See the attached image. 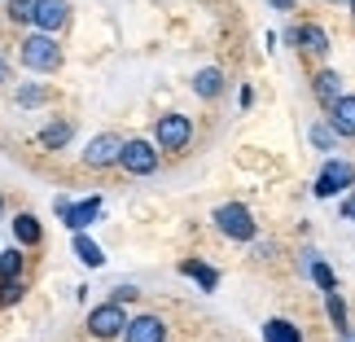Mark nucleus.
<instances>
[{"mask_svg": "<svg viewBox=\"0 0 355 342\" xmlns=\"http://www.w3.org/2000/svg\"><path fill=\"white\" fill-rule=\"evenodd\" d=\"M22 66H26V71H40V75H53V71H58V66H62V49H58V40H53V35H26L22 40Z\"/></svg>", "mask_w": 355, "mask_h": 342, "instance_id": "f257e3e1", "label": "nucleus"}, {"mask_svg": "<svg viewBox=\"0 0 355 342\" xmlns=\"http://www.w3.org/2000/svg\"><path fill=\"white\" fill-rule=\"evenodd\" d=\"M215 228L224 232V237L233 241H250L254 237V215L241 207V202H224L220 211H215Z\"/></svg>", "mask_w": 355, "mask_h": 342, "instance_id": "f03ea898", "label": "nucleus"}, {"mask_svg": "<svg viewBox=\"0 0 355 342\" xmlns=\"http://www.w3.org/2000/svg\"><path fill=\"white\" fill-rule=\"evenodd\" d=\"M351 185H355V167L347 158H329L320 167V176H316V198H334V194H343Z\"/></svg>", "mask_w": 355, "mask_h": 342, "instance_id": "7ed1b4c3", "label": "nucleus"}, {"mask_svg": "<svg viewBox=\"0 0 355 342\" xmlns=\"http://www.w3.org/2000/svg\"><path fill=\"white\" fill-rule=\"evenodd\" d=\"M128 316H123V303H101L88 311V330L92 338H114V334H128Z\"/></svg>", "mask_w": 355, "mask_h": 342, "instance_id": "20e7f679", "label": "nucleus"}, {"mask_svg": "<svg viewBox=\"0 0 355 342\" xmlns=\"http://www.w3.org/2000/svg\"><path fill=\"white\" fill-rule=\"evenodd\" d=\"M123 136H114V132H101L97 141H88V167H114V162H123Z\"/></svg>", "mask_w": 355, "mask_h": 342, "instance_id": "39448f33", "label": "nucleus"}, {"mask_svg": "<svg viewBox=\"0 0 355 342\" xmlns=\"http://www.w3.org/2000/svg\"><path fill=\"white\" fill-rule=\"evenodd\" d=\"M158 145L162 149H184L189 145V136H193V119H184V114H167V119H158Z\"/></svg>", "mask_w": 355, "mask_h": 342, "instance_id": "423d86ee", "label": "nucleus"}, {"mask_svg": "<svg viewBox=\"0 0 355 342\" xmlns=\"http://www.w3.org/2000/svg\"><path fill=\"white\" fill-rule=\"evenodd\" d=\"M97 211H101V198H84V202H66V198H58V215L71 224V232H84L92 220H97Z\"/></svg>", "mask_w": 355, "mask_h": 342, "instance_id": "0eeeda50", "label": "nucleus"}, {"mask_svg": "<svg viewBox=\"0 0 355 342\" xmlns=\"http://www.w3.org/2000/svg\"><path fill=\"white\" fill-rule=\"evenodd\" d=\"M66 18H71V5L66 0H35V26H40V35H53V31H62Z\"/></svg>", "mask_w": 355, "mask_h": 342, "instance_id": "6e6552de", "label": "nucleus"}, {"mask_svg": "<svg viewBox=\"0 0 355 342\" xmlns=\"http://www.w3.org/2000/svg\"><path fill=\"white\" fill-rule=\"evenodd\" d=\"M123 167H128L132 176H149V171H158V154H154V145H149V141H128V145H123Z\"/></svg>", "mask_w": 355, "mask_h": 342, "instance_id": "1a4fd4ad", "label": "nucleus"}, {"mask_svg": "<svg viewBox=\"0 0 355 342\" xmlns=\"http://www.w3.org/2000/svg\"><path fill=\"white\" fill-rule=\"evenodd\" d=\"M123 342H167V325L158 316H136L128 325V334H123Z\"/></svg>", "mask_w": 355, "mask_h": 342, "instance_id": "9d476101", "label": "nucleus"}, {"mask_svg": "<svg viewBox=\"0 0 355 342\" xmlns=\"http://www.w3.org/2000/svg\"><path fill=\"white\" fill-rule=\"evenodd\" d=\"M285 40L307 53H329V35L320 31V26H294V31H285Z\"/></svg>", "mask_w": 355, "mask_h": 342, "instance_id": "9b49d317", "label": "nucleus"}, {"mask_svg": "<svg viewBox=\"0 0 355 342\" xmlns=\"http://www.w3.org/2000/svg\"><path fill=\"white\" fill-rule=\"evenodd\" d=\"M316 97L334 110V105L347 97V92H343V75H338V71H320V75H316Z\"/></svg>", "mask_w": 355, "mask_h": 342, "instance_id": "f8f14e48", "label": "nucleus"}, {"mask_svg": "<svg viewBox=\"0 0 355 342\" xmlns=\"http://www.w3.org/2000/svg\"><path fill=\"white\" fill-rule=\"evenodd\" d=\"M263 342H303V330L290 325V320H281V316H272L263 325Z\"/></svg>", "mask_w": 355, "mask_h": 342, "instance_id": "ddd939ff", "label": "nucleus"}, {"mask_svg": "<svg viewBox=\"0 0 355 342\" xmlns=\"http://www.w3.org/2000/svg\"><path fill=\"white\" fill-rule=\"evenodd\" d=\"M180 272H184V277H193L198 285H202V290H215V285H220V272H215V268H207V264H198V259H184V264H180Z\"/></svg>", "mask_w": 355, "mask_h": 342, "instance_id": "4468645a", "label": "nucleus"}, {"mask_svg": "<svg viewBox=\"0 0 355 342\" xmlns=\"http://www.w3.org/2000/svg\"><path fill=\"white\" fill-rule=\"evenodd\" d=\"M334 132L338 136H355V97H343L334 105Z\"/></svg>", "mask_w": 355, "mask_h": 342, "instance_id": "2eb2a0df", "label": "nucleus"}, {"mask_svg": "<svg viewBox=\"0 0 355 342\" xmlns=\"http://www.w3.org/2000/svg\"><path fill=\"white\" fill-rule=\"evenodd\" d=\"M220 88H224V75L215 71V66H207V71L193 75V92H198V97H220Z\"/></svg>", "mask_w": 355, "mask_h": 342, "instance_id": "dca6fc26", "label": "nucleus"}, {"mask_svg": "<svg viewBox=\"0 0 355 342\" xmlns=\"http://www.w3.org/2000/svg\"><path fill=\"white\" fill-rule=\"evenodd\" d=\"M307 272H311V281L320 285L324 294H334L338 290V281H334V268L324 264V259H316V255H307Z\"/></svg>", "mask_w": 355, "mask_h": 342, "instance_id": "f3484780", "label": "nucleus"}, {"mask_svg": "<svg viewBox=\"0 0 355 342\" xmlns=\"http://www.w3.org/2000/svg\"><path fill=\"white\" fill-rule=\"evenodd\" d=\"M13 237H18L22 246H40V237H44V232H40V220H35V215H18V220H13Z\"/></svg>", "mask_w": 355, "mask_h": 342, "instance_id": "a211bd4d", "label": "nucleus"}, {"mask_svg": "<svg viewBox=\"0 0 355 342\" xmlns=\"http://www.w3.org/2000/svg\"><path fill=\"white\" fill-rule=\"evenodd\" d=\"M75 255H79V264H88V268H101V264H105L101 246H97V241H88L84 232H75Z\"/></svg>", "mask_w": 355, "mask_h": 342, "instance_id": "6ab92c4d", "label": "nucleus"}, {"mask_svg": "<svg viewBox=\"0 0 355 342\" xmlns=\"http://www.w3.org/2000/svg\"><path fill=\"white\" fill-rule=\"evenodd\" d=\"M71 132H75V128H71L66 119H62V123H49V128L40 132V145H44V149H62L66 141H71Z\"/></svg>", "mask_w": 355, "mask_h": 342, "instance_id": "aec40b11", "label": "nucleus"}, {"mask_svg": "<svg viewBox=\"0 0 355 342\" xmlns=\"http://www.w3.org/2000/svg\"><path fill=\"white\" fill-rule=\"evenodd\" d=\"M22 272V250L13 246V250H0V281H18Z\"/></svg>", "mask_w": 355, "mask_h": 342, "instance_id": "412c9836", "label": "nucleus"}, {"mask_svg": "<svg viewBox=\"0 0 355 342\" xmlns=\"http://www.w3.org/2000/svg\"><path fill=\"white\" fill-rule=\"evenodd\" d=\"M324 311H329V320L338 325V334H343V330H351V325H347V303H343V294H324Z\"/></svg>", "mask_w": 355, "mask_h": 342, "instance_id": "4be33fe9", "label": "nucleus"}, {"mask_svg": "<svg viewBox=\"0 0 355 342\" xmlns=\"http://www.w3.org/2000/svg\"><path fill=\"white\" fill-rule=\"evenodd\" d=\"M334 141H338L334 123H316V128H311V145H320V149H334Z\"/></svg>", "mask_w": 355, "mask_h": 342, "instance_id": "5701e85b", "label": "nucleus"}, {"mask_svg": "<svg viewBox=\"0 0 355 342\" xmlns=\"http://www.w3.org/2000/svg\"><path fill=\"white\" fill-rule=\"evenodd\" d=\"M9 18L13 22H31L35 18V0H13V5H9Z\"/></svg>", "mask_w": 355, "mask_h": 342, "instance_id": "b1692460", "label": "nucleus"}, {"mask_svg": "<svg viewBox=\"0 0 355 342\" xmlns=\"http://www.w3.org/2000/svg\"><path fill=\"white\" fill-rule=\"evenodd\" d=\"M18 298H22V281H0V307L18 303Z\"/></svg>", "mask_w": 355, "mask_h": 342, "instance_id": "393cba45", "label": "nucleus"}, {"mask_svg": "<svg viewBox=\"0 0 355 342\" xmlns=\"http://www.w3.org/2000/svg\"><path fill=\"white\" fill-rule=\"evenodd\" d=\"M44 97H49L44 88H22V92H18V105H40Z\"/></svg>", "mask_w": 355, "mask_h": 342, "instance_id": "a878e982", "label": "nucleus"}, {"mask_svg": "<svg viewBox=\"0 0 355 342\" xmlns=\"http://www.w3.org/2000/svg\"><path fill=\"white\" fill-rule=\"evenodd\" d=\"M128 298H136V285H119V290H114V303H128Z\"/></svg>", "mask_w": 355, "mask_h": 342, "instance_id": "bb28decb", "label": "nucleus"}, {"mask_svg": "<svg viewBox=\"0 0 355 342\" xmlns=\"http://www.w3.org/2000/svg\"><path fill=\"white\" fill-rule=\"evenodd\" d=\"M343 215H347V220H355V198H347V202H343Z\"/></svg>", "mask_w": 355, "mask_h": 342, "instance_id": "cd10ccee", "label": "nucleus"}, {"mask_svg": "<svg viewBox=\"0 0 355 342\" xmlns=\"http://www.w3.org/2000/svg\"><path fill=\"white\" fill-rule=\"evenodd\" d=\"M272 5H277V9H294L298 0H272Z\"/></svg>", "mask_w": 355, "mask_h": 342, "instance_id": "c85d7f7f", "label": "nucleus"}, {"mask_svg": "<svg viewBox=\"0 0 355 342\" xmlns=\"http://www.w3.org/2000/svg\"><path fill=\"white\" fill-rule=\"evenodd\" d=\"M338 342H355V330H343V334H338Z\"/></svg>", "mask_w": 355, "mask_h": 342, "instance_id": "c756f323", "label": "nucleus"}, {"mask_svg": "<svg viewBox=\"0 0 355 342\" xmlns=\"http://www.w3.org/2000/svg\"><path fill=\"white\" fill-rule=\"evenodd\" d=\"M351 9H355V0H351Z\"/></svg>", "mask_w": 355, "mask_h": 342, "instance_id": "7c9ffc66", "label": "nucleus"}, {"mask_svg": "<svg viewBox=\"0 0 355 342\" xmlns=\"http://www.w3.org/2000/svg\"><path fill=\"white\" fill-rule=\"evenodd\" d=\"M0 207H5V202H0Z\"/></svg>", "mask_w": 355, "mask_h": 342, "instance_id": "2f4dec72", "label": "nucleus"}]
</instances>
